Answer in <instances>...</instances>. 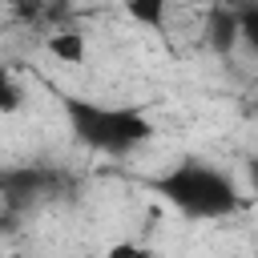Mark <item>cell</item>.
<instances>
[{
    "label": "cell",
    "instance_id": "6",
    "mask_svg": "<svg viewBox=\"0 0 258 258\" xmlns=\"http://www.w3.org/2000/svg\"><path fill=\"white\" fill-rule=\"evenodd\" d=\"M20 101H24V85H20L12 73H4V77H0V113L12 117V113L20 109Z\"/></svg>",
    "mask_w": 258,
    "mask_h": 258
},
{
    "label": "cell",
    "instance_id": "9",
    "mask_svg": "<svg viewBox=\"0 0 258 258\" xmlns=\"http://www.w3.org/2000/svg\"><path fill=\"white\" fill-rule=\"evenodd\" d=\"M246 173H250V189L258 194V157H250V161H246Z\"/></svg>",
    "mask_w": 258,
    "mask_h": 258
},
{
    "label": "cell",
    "instance_id": "5",
    "mask_svg": "<svg viewBox=\"0 0 258 258\" xmlns=\"http://www.w3.org/2000/svg\"><path fill=\"white\" fill-rule=\"evenodd\" d=\"M125 12H129V20L141 24V28H165L169 0H125Z\"/></svg>",
    "mask_w": 258,
    "mask_h": 258
},
{
    "label": "cell",
    "instance_id": "2",
    "mask_svg": "<svg viewBox=\"0 0 258 258\" xmlns=\"http://www.w3.org/2000/svg\"><path fill=\"white\" fill-rule=\"evenodd\" d=\"M60 113L69 121V133L85 149L105 153V157H125V153L141 149L153 137V121L133 105H101L93 97L64 93L60 97Z\"/></svg>",
    "mask_w": 258,
    "mask_h": 258
},
{
    "label": "cell",
    "instance_id": "4",
    "mask_svg": "<svg viewBox=\"0 0 258 258\" xmlns=\"http://www.w3.org/2000/svg\"><path fill=\"white\" fill-rule=\"evenodd\" d=\"M44 52H48L56 64H85L89 44H85V32H81V28H52V32L44 36Z\"/></svg>",
    "mask_w": 258,
    "mask_h": 258
},
{
    "label": "cell",
    "instance_id": "7",
    "mask_svg": "<svg viewBox=\"0 0 258 258\" xmlns=\"http://www.w3.org/2000/svg\"><path fill=\"white\" fill-rule=\"evenodd\" d=\"M238 16H242V44L258 56V4H246V8H238Z\"/></svg>",
    "mask_w": 258,
    "mask_h": 258
},
{
    "label": "cell",
    "instance_id": "8",
    "mask_svg": "<svg viewBox=\"0 0 258 258\" xmlns=\"http://www.w3.org/2000/svg\"><path fill=\"white\" fill-rule=\"evenodd\" d=\"M101 258H157V254H153L149 246H141V242H129V238H125V242H113Z\"/></svg>",
    "mask_w": 258,
    "mask_h": 258
},
{
    "label": "cell",
    "instance_id": "1",
    "mask_svg": "<svg viewBox=\"0 0 258 258\" xmlns=\"http://www.w3.org/2000/svg\"><path fill=\"white\" fill-rule=\"evenodd\" d=\"M149 189L161 202H169L177 214L194 218V222H218V218H230V214L242 210L238 181L226 169H218V165H210L202 157L173 161L165 173H157L149 181Z\"/></svg>",
    "mask_w": 258,
    "mask_h": 258
},
{
    "label": "cell",
    "instance_id": "3",
    "mask_svg": "<svg viewBox=\"0 0 258 258\" xmlns=\"http://www.w3.org/2000/svg\"><path fill=\"white\" fill-rule=\"evenodd\" d=\"M206 44H210L218 56L234 52V48L242 44V16H238L234 8H214L210 20H206Z\"/></svg>",
    "mask_w": 258,
    "mask_h": 258
}]
</instances>
